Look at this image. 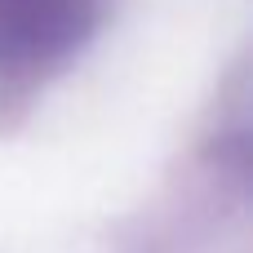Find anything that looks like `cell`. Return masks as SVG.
<instances>
[{"label":"cell","mask_w":253,"mask_h":253,"mask_svg":"<svg viewBox=\"0 0 253 253\" xmlns=\"http://www.w3.org/2000/svg\"><path fill=\"white\" fill-rule=\"evenodd\" d=\"M102 22V0H0V71H44Z\"/></svg>","instance_id":"cell-1"}]
</instances>
